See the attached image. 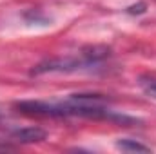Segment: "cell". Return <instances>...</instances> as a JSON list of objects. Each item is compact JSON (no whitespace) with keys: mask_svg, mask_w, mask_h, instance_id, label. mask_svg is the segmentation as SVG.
Returning a JSON list of instances; mask_svg holds the SVG:
<instances>
[{"mask_svg":"<svg viewBox=\"0 0 156 154\" xmlns=\"http://www.w3.org/2000/svg\"><path fill=\"white\" fill-rule=\"evenodd\" d=\"M11 138L18 143H38L47 138V132L40 127H22L11 131Z\"/></svg>","mask_w":156,"mask_h":154,"instance_id":"2","label":"cell"},{"mask_svg":"<svg viewBox=\"0 0 156 154\" xmlns=\"http://www.w3.org/2000/svg\"><path fill=\"white\" fill-rule=\"evenodd\" d=\"M0 118H2V116H0Z\"/></svg>","mask_w":156,"mask_h":154,"instance_id":"6","label":"cell"},{"mask_svg":"<svg viewBox=\"0 0 156 154\" xmlns=\"http://www.w3.org/2000/svg\"><path fill=\"white\" fill-rule=\"evenodd\" d=\"M145 9H147V5H145L144 2H138V4H134V5H129V7H127V13H129V15H142V13H145Z\"/></svg>","mask_w":156,"mask_h":154,"instance_id":"5","label":"cell"},{"mask_svg":"<svg viewBox=\"0 0 156 154\" xmlns=\"http://www.w3.org/2000/svg\"><path fill=\"white\" fill-rule=\"evenodd\" d=\"M109 56V49L102 45H93L82 49L78 56H60L51 58L45 62H40L31 71V75H45V73H78V71H89L98 65Z\"/></svg>","mask_w":156,"mask_h":154,"instance_id":"1","label":"cell"},{"mask_svg":"<svg viewBox=\"0 0 156 154\" xmlns=\"http://www.w3.org/2000/svg\"><path fill=\"white\" fill-rule=\"evenodd\" d=\"M116 149L123 151V152H151V147H147L136 140H131V138H120L116 142Z\"/></svg>","mask_w":156,"mask_h":154,"instance_id":"3","label":"cell"},{"mask_svg":"<svg viewBox=\"0 0 156 154\" xmlns=\"http://www.w3.org/2000/svg\"><path fill=\"white\" fill-rule=\"evenodd\" d=\"M138 83H140L142 91H144L149 98L156 100V78H140Z\"/></svg>","mask_w":156,"mask_h":154,"instance_id":"4","label":"cell"}]
</instances>
